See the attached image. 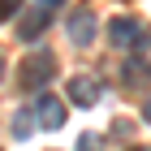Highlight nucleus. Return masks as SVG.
<instances>
[{
  "label": "nucleus",
  "instance_id": "1",
  "mask_svg": "<svg viewBox=\"0 0 151 151\" xmlns=\"http://www.w3.org/2000/svg\"><path fill=\"white\" fill-rule=\"evenodd\" d=\"M52 73H56V56L39 47V52H26V56H22L17 82H22V91H39V86H47V82H52Z\"/></svg>",
  "mask_w": 151,
  "mask_h": 151
},
{
  "label": "nucleus",
  "instance_id": "2",
  "mask_svg": "<svg viewBox=\"0 0 151 151\" xmlns=\"http://www.w3.org/2000/svg\"><path fill=\"white\" fill-rule=\"evenodd\" d=\"M65 116H69L65 99H56V95H39V104H35L39 129H60V125H65Z\"/></svg>",
  "mask_w": 151,
  "mask_h": 151
},
{
  "label": "nucleus",
  "instance_id": "3",
  "mask_svg": "<svg viewBox=\"0 0 151 151\" xmlns=\"http://www.w3.org/2000/svg\"><path fill=\"white\" fill-rule=\"evenodd\" d=\"M69 39H73L78 47H91V39H95V13H91V4L73 9V17H69Z\"/></svg>",
  "mask_w": 151,
  "mask_h": 151
},
{
  "label": "nucleus",
  "instance_id": "4",
  "mask_svg": "<svg viewBox=\"0 0 151 151\" xmlns=\"http://www.w3.org/2000/svg\"><path fill=\"white\" fill-rule=\"evenodd\" d=\"M69 104H78V108H95V104H99V82L86 78V73L69 78Z\"/></svg>",
  "mask_w": 151,
  "mask_h": 151
},
{
  "label": "nucleus",
  "instance_id": "5",
  "mask_svg": "<svg viewBox=\"0 0 151 151\" xmlns=\"http://www.w3.org/2000/svg\"><path fill=\"white\" fill-rule=\"evenodd\" d=\"M138 17H112V26H108V39H112V47H134V39H138Z\"/></svg>",
  "mask_w": 151,
  "mask_h": 151
},
{
  "label": "nucleus",
  "instance_id": "6",
  "mask_svg": "<svg viewBox=\"0 0 151 151\" xmlns=\"http://www.w3.org/2000/svg\"><path fill=\"white\" fill-rule=\"evenodd\" d=\"M47 22H52L47 4H35V9H26V17H22V39H26V43H35V39L47 30Z\"/></svg>",
  "mask_w": 151,
  "mask_h": 151
},
{
  "label": "nucleus",
  "instance_id": "7",
  "mask_svg": "<svg viewBox=\"0 0 151 151\" xmlns=\"http://www.w3.org/2000/svg\"><path fill=\"white\" fill-rule=\"evenodd\" d=\"M35 129H39V121H35V112H17V116H13V138H30V134H35Z\"/></svg>",
  "mask_w": 151,
  "mask_h": 151
},
{
  "label": "nucleus",
  "instance_id": "8",
  "mask_svg": "<svg viewBox=\"0 0 151 151\" xmlns=\"http://www.w3.org/2000/svg\"><path fill=\"white\" fill-rule=\"evenodd\" d=\"M134 60H151V30H138V39H134Z\"/></svg>",
  "mask_w": 151,
  "mask_h": 151
},
{
  "label": "nucleus",
  "instance_id": "9",
  "mask_svg": "<svg viewBox=\"0 0 151 151\" xmlns=\"http://www.w3.org/2000/svg\"><path fill=\"white\" fill-rule=\"evenodd\" d=\"M99 147H104L99 134H82V138H78V151H99Z\"/></svg>",
  "mask_w": 151,
  "mask_h": 151
},
{
  "label": "nucleus",
  "instance_id": "10",
  "mask_svg": "<svg viewBox=\"0 0 151 151\" xmlns=\"http://www.w3.org/2000/svg\"><path fill=\"white\" fill-rule=\"evenodd\" d=\"M17 9H22V0H0V22H9Z\"/></svg>",
  "mask_w": 151,
  "mask_h": 151
},
{
  "label": "nucleus",
  "instance_id": "11",
  "mask_svg": "<svg viewBox=\"0 0 151 151\" xmlns=\"http://www.w3.org/2000/svg\"><path fill=\"white\" fill-rule=\"evenodd\" d=\"M112 134H116V138H129V134H134V121H116Z\"/></svg>",
  "mask_w": 151,
  "mask_h": 151
},
{
  "label": "nucleus",
  "instance_id": "12",
  "mask_svg": "<svg viewBox=\"0 0 151 151\" xmlns=\"http://www.w3.org/2000/svg\"><path fill=\"white\" fill-rule=\"evenodd\" d=\"M142 121L151 125V95H147V104H142Z\"/></svg>",
  "mask_w": 151,
  "mask_h": 151
},
{
  "label": "nucleus",
  "instance_id": "13",
  "mask_svg": "<svg viewBox=\"0 0 151 151\" xmlns=\"http://www.w3.org/2000/svg\"><path fill=\"white\" fill-rule=\"evenodd\" d=\"M39 4H47V9H52V4H60V0H39Z\"/></svg>",
  "mask_w": 151,
  "mask_h": 151
},
{
  "label": "nucleus",
  "instance_id": "14",
  "mask_svg": "<svg viewBox=\"0 0 151 151\" xmlns=\"http://www.w3.org/2000/svg\"><path fill=\"white\" fill-rule=\"evenodd\" d=\"M129 151H147V147H129Z\"/></svg>",
  "mask_w": 151,
  "mask_h": 151
},
{
  "label": "nucleus",
  "instance_id": "15",
  "mask_svg": "<svg viewBox=\"0 0 151 151\" xmlns=\"http://www.w3.org/2000/svg\"><path fill=\"white\" fill-rule=\"evenodd\" d=\"M0 73H4V60H0Z\"/></svg>",
  "mask_w": 151,
  "mask_h": 151
}]
</instances>
